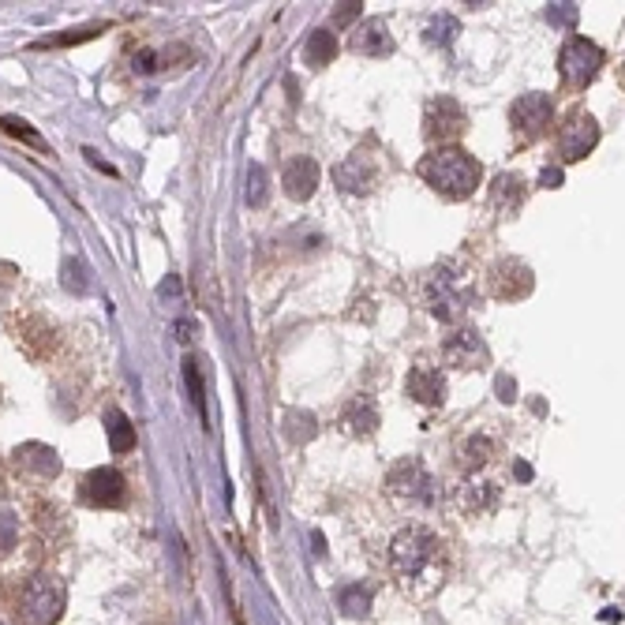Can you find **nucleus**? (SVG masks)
<instances>
[{"instance_id": "1", "label": "nucleus", "mask_w": 625, "mask_h": 625, "mask_svg": "<svg viewBox=\"0 0 625 625\" xmlns=\"http://www.w3.org/2000/svg\"><path fill=\"white\" fill-rule=\"evenodd\" d=\"M419 176H424L442 199L457 202V199H468L472 191L480 188L483 168H480L476 158L468 154V150L446 146V150H434V154H427L424 161H419Z\"/></svg>"}, {"instance_id": "2", "label": "nucleus", "mask_w": 625, "mask_h": 625, "mask_svg": "<svg viewBox=\"0 0 625 625\" xmlns=\"http://www.w3.org/2000/svg\"><path fill=\"white\" fill-rule=\"evenodd\" d=\"M64 603H67V592H64L60 577H53V573H34L23 584L20 614L27 625H57L64 614Z\"/></svg>"}, {"instance_id": "3", "label": "nucleus", "mask_w": 625, "mask_h": 625, "mask_svg": "<svg viewBox=\"0 0 625 625\" xmlns=\"http://www.w3.org/2000/svg\"><path fill=\"white\" fill-rule=\"evenodd\" d=\"M438 539L427 532V528H404L394 535L390 543V562H394V573L401 581H412V577H424L431 569V562L438 559Z\"/></svg>"}, {"instance_id": "4", "label": "nucleus", "mask_w": 625, "mask_h": 625, "mask_svg": "<svg viewBox=\"0 0 625 625\" xmlns=\"http://www.w3.org/2000/svg\"><path fill=\"white\" fill-rule=\"evenodd\" d=\"M603 49L596 42H588V38H566L562 45V53H559V72L562 79L569 82V87H588L596 75H599V67H603Z\"/></svg>"}, {"instance_id": "5", "label": "nucleus", "mask_w": 625, "mask_h": 625, "mask_svg": "<svg viewBox=\"0 0 625 625\" xmlns=\"http://www.w3.org/2000/svg\"><path fill=\"white\" fill-rule=\"evenodd\" d=\"M487 289L502 303H517L535 289V274H532V266L520 259H498L491 266V274H487Z\"/></svg>"}, {"instance_id": "6", "label": "nucleus", "mask_w": 625, "mask_h": 625, "mask_svg": "<svg viewBox=\"0 0 625 625\" xmlns=\"http://www.w3.org/2000/svg\"><path fill=\"white\" fill-rule=\"evenodd\" d=\"M386 483H390V491L397 498H409V502H434V476L427 472V465L419 457H401L390 476H386Z\"/></svg>"}, {"instance_id": "7", "label": "nucleus", "mask_w": 625, "mask_h": 625, "mask_svg": "<svg viewBox=\"0 0 625 625\" xmlns=\"http://www.w3.org/2000/svg\"><path fill=\"white\" fill-rule=\"evenodd\" d=\"M554 121V101L547 94H520L513 105H510V124L517 128V135H525V139H535V135H543Z\"/></svg>"}, {"instance_id": "8", "label": "nucleus", "mask_w": 625, "mask_h": 625, "mask_svg": "<svg viewBox=\"0 0 625 625\" xmlns=\"http://www.w3.org/2000/svg\"><path fill=\"white\" fill-rule=\"evenodd\" d=\"M596 143H599V124H596V116H588V113H573L569 121L562 124V131H559V154H562V161L588 158L596 150Z\"/></svg>"}, {"instance_id": "9", "label": "nucleus", "mask_w": 625, "mask_h": 625, "mask_svg": "<svg viewBox=\"0 0 625 625\" xmlns=\"http://www.w3.org/2000/svg\"><path fill=\"white\" fill-rule=\"evenodd\" d=\"M79 495L87 505H98V510H116V505H124V498H128V483L116 468H94V472H87Z\"/></svg>"}, {"instance_id": "10", "label": "nucleus", "mask_w": 625, "mask_h": 625, "mask_svg": "<svg viewBox=\"0 0 625 625\" xmlns=\"http://www.w3.org/2000/svg\"><path fill=\"white\" fill-rule=\"evenodd\" d=\"M468 128V113L461 109L457 98H431L427 113H424V131L427 139H457V135Z\"/></svg>"}, {"instance_id": "11", "label": "nucleus", "mask_w": 625, "mask_h": 625, "mask_svg": "<svg viewBox=\"0 0 625 625\" xmlns=\"http://www.w3.org/2000/svg\"><path fill=\"white\" fill-rule=\"evenodd\" d=\"M468 308V293L457 285V277H449L446 270H438L431 277V315L442 323H457Z\"/></svg>"}, {"instance_id": "12", "label": "nucleus", "mask_w": 625, "mask_h": 625, "mask_svg": "<svg viewBox=\"0 0 625 625\" xmlns=\"http://www.w3.org/2000/svg\"><path fill=\"white\" fill-rule=\"evenodd\" d=\"M318 180H323V168H318V161L308 158V154L289 158V161H285V168H281L285 195L296 199V202H308L318 191Z\"/></svg>"}, {"instance_id": "13", "label": "nucleus", "mask_w": 625, "mask_h": 625, "mask_svg": "<svg viewBox=\"0 0 625 625\" xmlns=\"http://www.w3.org/2000/svg\"><path fill=\"white\" fill-rule=\"evenodd\" d=\"M442 356L449 367H465V371H476L487 363V345H483V337L476 330H461V333H453L446 337V345H442Z\"/></svg>"}, {"instance_id": "14", "label": "nucleus", "mask_w": 625, "mask_h": 625, "mask_svg": "<svg viewBox=\"0 0 625 625\" xmlns=\"http://www.w3.org/2000/svg\"><path fill=\"white\" fill-rule=\"evenodd\" d=\"M333 180H337V188H341V191L367 195L371 188H375V180H379V165L371 158H363V154H352V158H345L341 165L333 168Z\"/></svg>"}, {"instance_id": "15", "label": "nucleus", "mask_w": 625, "mask_h": 625, "mask_svg": "<svg viewBox=\"0 0 625 625\" xmlns=\"http://www.w3.org/2000/svg\"><path fill=\"white\" fill-rule=\"evenodd\" d=\"M348 49L352 53H363V57H390L394 38H390V30H386L382 20H367L348 34Z\"/></svg>"}, {"instance_id": "16", "label": "nucleus", "mask_w": 625, "mask_h": 625, "mask_svg": "<svg viewBox=\"0 0 625 625\" xmlns=\"http://www.w3.org/2000/svg\"><path fill=\"white\" fill-rule=\"evenodd\" d=\"M15 465H20L23 472H34L38 480H53L60 476V457L53 446H42V442H23L20 449H15Z\"/></svg>"}, {"instance_id": "17", "label": "nucleus", "mask_w": 625, "mask_h": 625, "mask_svg": "<svg viewBox=\"0 0 625 625\" xmlns=\"http://www.w3.org/2000/svg\"><path fill=\"white\" fill-rule=\"evenodd\" d=\"M409 397L416 404H427V409H434V404L446 401V379L438 367H416L409 375Z\"/></svg>"}, {"instance_id": "18", "label": "nucleus", "mask_w": 625, "mask_h": 625, "mask_svg": "<svg viewBox=\"0 0 625 625\" xmlns=\"http://www.w3.org/2000/svg\"><path fill=\"white\" fill-rule=\"evenodd\" d=\"M341 427L348 434H356V438H367V434H375L379 431V409H375V401L371 397H352L345 404V412H341Z\"/></svg>"}, {"instance_id": "19", "label": "nucleus", "mask_w": 625, "mask_h": 625, "mask_svg": "<svg viewBox=\"0 0 625 625\" xmlns=\"http://www.w3.org/2000/svg\"><path fill=\"white\" fill-rule=\"evenodd\" d=\"M498 502H502V491L487 480H472V483L461 487V505L468 513H491Z\"/></svg>"}, {"instance_id": "20", "label": "nucleus", "mask_w": 625, "mask_h": 625, "mask_svg": "<svg viewBox=\"0 0 625 625\" xmlns=\"http://www.w3.org/2000/svg\"><path fill=\"white\" fill-rule=\"evenodd\" d=\"M105 434H109V449L113 453H131L135 449V427H131V419L121 409L105 412Z\"/></svg>"}, {"instance_id": "21", "label": "nucleus", "mask_w": 625, "mask_h": 625, "mask_svg": "<svg viewBox=\"0 0 625 625\" xmlns=\"http://www.w3.org/2000/svg\"><path fill=\"white\" fill-rule=\"evenodd\" d=\"M491 457H495V442H491V438H483V434L468 438V442L457 446V465H461L465 472H480Z\"/></svg>"}, {"instance_id": "22", "label": "nucleus", "mask_w": 625, "mask_h": 625, "mask_svg": "<svg viewBox=\"0 0 625 625\" xmlns=\"http://www.w3.org/2000/svg\"><path fill=\"white\" fill-rule=\"evenodd\" d=\"M337 38H333V30H315L311 38H308V49H303V57H308V64H315V67H326V64H333V57H337Z\"/></svg>"}, {"instance_id": "23", "label": "nucleus", "mask_w": 625, "mask_h": 625, "mask_svg": "<svg viewBox=\"0 0 625 625\" xmlns=\"http://www.w3.org/2000/svg\"><path fill=\"white\" fill-rule=\"evenodd\" d=\"M285 434H289L293 442H311V438L318 434V419L303 409H289L285 412Z\"/></svg>"}, {"instance_id": "24", "label": "nucleus", "mask_w": 625, "mask_h": 625, "mask_svg": "<svg viewBox=\"0 0 625 625\" xmlns=\"http://www.w3.org/2000/svg\"><path fill=\"white\" fill-rule=\"evenodd\" d=\"M337 603H341V611H345V614H352V618H367V611H371V588H363V584L341 588Z\"/></svg>"}, {"instance_id": "25", "label": "nucleus", "mask_w": 625, "mask_h": 625, "mask_svg": "<svg viewBox=\"0 0 625 625\" xmlns=\"http://www.w3.org/2000/svg\"><path fill=\"white\" fill-rule=\"evenodd\" d=\"M520 195H525V184H520V176L505 173L495 180V207H505V210H517Z\"/></svg>"}, {"instance_id": "26", "label": "nucleus", "mask_w": 625, "mask_h": 625, "mask_svg": "<svg viewBox=\"0 0 625 625\" xmlns=\"http://www.w3.org/2000/svg\"><path fill=\"white\" fill-rule=\"evenodd\" d=\"M184 379H188V394H191V401H195V409L207 416V390H202V371H199V360H195V356L184 360Z\"/></svg>"}, {"instance_id": "27", "label": "nucleus", "mask_w": 625, "mask_h": 625, "mask_svg": "<svg viewBox=\"0 0 625 625\" xmlns=\"http://www.w3.org/2000/svg\"><path fill=\"white\" fill-rule=\"evenodd\" d=\"M266 199H270L266 168L262 165H251V173H247V202H251V207H266Z\"/></svg>"}, {"instance_id": "28", "label": "nucleus", "mask_w": 625, "mask_h": 625, "mask_svg": "<svg viewBox=\"0 0 625 625\" xmlns=\"http://www.w3.org/2000/svg\"><path fill=\"white\" fill-rule=\"evenodd\" d=\"M0 131H8L12 139H23V143H30V146H38V150H45V143H42V135L34 131L27 121H15V116H0Z\"/></svg>"}, {"instance_id": "29", "label": "nucleus", "mask_w": 625, "mask_h": 625, "mask_svg": "<svg viewBox=\"0 0 625 625\" xmlns=\"http://www.w3.org/2000/svg\"><path fill=\"white\" fill-rule=\"evenodd\" d=\"M105 27H82V30H67V34H57V38L49 42H34V49H49V45H75V42H90L94 34H101Z\"/></svg>"}, {"instance_id": "30", "label": "nucleus", "mask_w": 625, "mask_h": 625, "mask_svg": "<svg viewBox=\"0 0 625 625\" xmlns=\"http://www.w3.org/2000/svg\"><path fill=\"white\" fill-rule=\"evenodd\" d=\"M15 539H20V520H15V513H0V554H8L15 547Z\"/></svg>"}, {"instance_id": "31", "label": "nucleus", "mask_w": 625, "mask_h": 625, "mask_svg": "<svg viewBox=\"0 0 625 625\" xmlns=\"http://www.w3.org/2000/svg\"><path fill=\"white\" fill-rule=\"evenodd\" d=\"M461 27H457V20H449V15H446V20H438L431 30H427V38L434 42V45H449L453 42V34H457Z\"/></svg>"}, {"instance_id": "32", "label": "nucleus", "mask_w": 625, "mask_h": 625, "mask_svg": "<svg viewBox=\"0 0 625 625\" xmlns=\"http://www.w3.org/2000/svg\"><path fill=\"white\" fill-rule=\"evenodd\" d=\"M547 15H551L554 27H573V23L581 20V8H577V4H551Z\"/></svg>"}, {"instance_id": "33", "label": "nucleus", "mask_w": 625, "mask_h": 625, "mask_svg": "<svg viewBox=\"0 0 625 625\" xmlns=\"http://www.w3.org/2000/svg\"><path fill=\"white\" fill-rule=\"evenodd\" d=\"M360 12H363L360 0H352V4H337V8H333V27H348V23H356V20H360Z\"/></svg>"}, {"instance_id": "34", "label": "nucleus", "mask_w": 625, "mask_h": 625, "mask_svg": "<svg viewBox=\"0 0 625 625\" xmlns=\"http://www.w3.org/2000/svg\"><path fill=\"white\" fill-rule=\"evenodd\" d=\"M562 180H566V173L559 165H547L543 173H539V188H562Z\"/></svg>"}, {"instance_id": "35", "label": "nucleus", "mask_w": 625, "mask_h": 625, "mask_svg": "<svg viewBox=\"0 0 625 625\" xmlns=\"http://www.w3.org/2000/svg\"><path fill=\"white\" fill-rule=\"evenodd\" d=\"M495 390L502 394V401H505V404H513V401H517V382H513L510 375H498V382H495Z\"/></svg>"}, {"instance_id": "36", "label": "nucleus", "mask_w": 625, "mask_h": 625, "mask_svg": "<svg viewBox=\"0 0 625 625\" xmlns=\"http://www.w3.org/2000/svg\"><path fill=\"white\" fill-rule=\"evenodd\" d=\"M173 330H176V341H191V337H188V333H191V323H176Z\"/></svg>"}, {"instance_id": "37", "label": "nucleus", "mask_w": 625, "mask_h": 625, "mask_svg": "<svg viewBox=\"0 0 625 625\" xmlns=\"http://www.w3.org/2000/svg\"><path fill=\"white\" fill-rule=\"evenodd\" d=\"M513 476H517V480H532V465H525V461H520V465L513 468Z\"/></svg>"}, {"instance_id": "38", "label": "nucleus", "mask_w": 625, "mask_h": 625, "mask_svg": "<svg viewBox=\"0 0 625 625\" xmlns=\"http://www.w3.org/2000/svg\"><path fill=\"white\" fill-rule=\"evenodd\" d=\"M311 543H315V554H326V539H323V535H318V532L311 535Z\"/></svg>"}]
</instances>
